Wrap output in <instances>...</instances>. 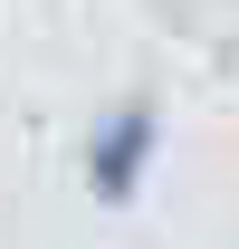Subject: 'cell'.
Masks as SVG:
<instances>
[{
    "mask_svg": "<svg viewBox=\"0 0 239 249\" xmlns=\"http://www.w3.org/2000/svg\"><path fill=\"white\" fill-rule=\"evenodd\" d=\"M163 134H172V115H163V96H144V87L105 96L86 115V134H77V182H86L96 211H134V201H144L153 163H163Z\"/></svg>",
    "mask_w": 239,
    "mask_h": 249,
    "instance_id": "6da1fadb",
    "label": "cell"
}]
</instances>
